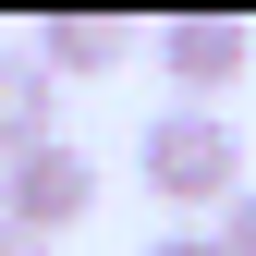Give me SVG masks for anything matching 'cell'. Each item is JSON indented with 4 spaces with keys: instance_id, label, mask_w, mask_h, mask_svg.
I'll return each instance as SVG.
<instances>
[{
    "instance_id": "obj_3",
    "label": "cell",
    "mask_w": 256,
    "mask_h": 256,
    "mask_svg": "<svg viewBox=\"0 0 256 256\" xmlns=\"http://www.w3.org/2000/svg\"><path fill=\"white\" fill-rule=\"evenodd\" d=\"M158 61H171V98L208 110L220 86L244 74V24H232V12H171V24H158Z\"/></svg>"
},
{
    "instance_id": "obj_7",
    "label": "cell",
    "mask_w": 256,
    "mask_h": 256,
    "mask_svg": "<svg viewBox=\"0 0 256 256\" xmlns=\"http://www.w3.org/2000/svg\"><path fill=\"white\" fill-rule=\"evenodd\" d=\"M146 256H220V232H158Z\"/></svg>"
},
{
    "instance_id": "obj_6",
    "label": "cell",
    "mask_w": 256,
    "mask_h": 256,
    "mask_svg": "<svg viewBox=\"0 0 256 256\" xmlns=\"http://www.w3.org/2000/svg\"><path fill=\"white\" fill-rule=\"evenodd\" d=\"M208 232H220V256H256V183H244V196L220 208V220H208Z\"/></svg>"
},
{
    "instance_id": "obj_1",
    "label": "cell",
    "mask_w": 256,
    "mask_h": 256,
    "mask_svg": "<svg viewBox=\"0 0 256 256\" xmlns=\"http://www.w3.org/2000/svg\"><path fill=\"white\" fill-rule=\"evenodd\" d=\"M134 171H146V196H171V208H232L244 196V134L220 110H146V134H134Z\"/></svg>"
},
{
    "instance_id": "obj_2",
    "label": "cell",
    "mask_w": 256,
    "mask_h": 256,
    "mask_svg": "<svg viewBox=\"0 0 256 256\" xmlns=\"http://www.w3.org/2000/svg\"><path fill=\"white\" fill-rule=\"evenodd\" d=\"M98 208V158H86L74 134H49L37 158H12V171H0V220H12V232H74V220Z\"/></svg>"
},
{
    "instance_id": "obj_8",
    "label": "cell",
    "mask_w": 256,
    "mask_h": 256,
    "mask_svg": "<svg viewBox=\"0 0 256 256\" xmlns=\"http://www.w3.org/2000/svg\"><path fill=\"white\" fill-rule=\"evenodd\" d=\"M0 256H49V244H37V232H12V220H0Z\"/></svg>"
},
{
    "instance_id": "obj_4",
    "label": "cell",
    "mask_w": 256,
    "mask_h": 256,
    "mask_svg": "<svg viewBox=\"0 0 256 256\" xmlns=\"http://www.w3.org/2000/svg\"><path fill=\"white\" fill-rule=\"evenodd\" d=\"M49 110H61V86H49V61H37V49H24V61H0V171H12V158H37V146L61 134Z\"/></svg>"
},
{
    "instance_id": "obj_5",
    "label": "cell",
    "mask_w": 256,
    "mask_h": 256,
    "mask_svg": "<svg viewBox=\"0 0 256 256\" xmlns=\"http://www.w3.org/2000/svg\"><path fill=\"white\" fill-rule=\"evenodd\" d=\"M122 49H134L122 12H49V24H37V61H49V74H110Z\"/></svg>"
}]
</instances>
